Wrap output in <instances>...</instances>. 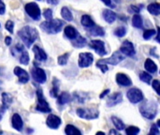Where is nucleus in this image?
Returning a JSON list of instances; mask_svg holds the SVG:
<instances>
[{"instance_id":"nucleus-18","label":"nucleus","mask_w":160,"mask_h":135,"mask_svg":"<svg viewBox=\"0 0 160 135\" xmlns=\"http://www.w3.org/2000/svg\"><path fill=\"white\" fill-rule=\"evenodd\" d=\"M33 52H34V55H35V58L38 61H45L47 59V57H48L45 51L42 50L41 48H39L38 45H35L33 47Z\"/></svg>"},{"instance_id":"nucleus-22","label":"nucleus","mask_w":160,"mask_h":135,"mask_svg":"<svg viewBox=\"0 0 160 135\" xmlns=\"http://www.w3.org/2000/svg\"><path fill=\"white\" fill-rule=\"evenodd\" d=\"M102 15H103L104 20L107 23H112L116 20V14H115V12H113L111 9H104L103 12H102Z\"/></svg>"},{"instance_id":"nucleus-24","label":"nucleus","mask_w":160,"mask_h":135,"mask_svg":"<svg viewBox=\"0 0 160 135\" xmlns=\"http://www.w3.org/2000/svg\"><path fill=\"white\" fill-rule=\"evenodd\" d=\"M144 68L145 70L150 72V73H156L158 70V66L157 64L150 58H147L144 62Z\"/></svg>"},{"instance_id":"nucleus-50","label":"nucleus","mask_w":160,"mask_h":135,"mask_svg":"<svg viewBox=\"0 0 160 135\" xmlns=\"http://www.w3.org/2000/svg\"><path fill=\"white\" fill-rule=\"evenodd\" d=\"M7 109L5 108V107H3V106H1L0 107V120L2 119V117H3V116H4V114H5V111H6Z\"/></svg>"},{"instance_id":"nucleus-39","label":"nucleus","mask_w":160,"mask_h":135,"mask_svg":"<svg viewBox=\"0 0 160 135\" xmlns=\"http://www.w3.org/2000/svg\"><path fill=\"white\" fill-rule=\"evenodd\" d=\"M141 132V130L138 127L135 126H130L128 129H126V133L128 135H136Z\"/></svg>"},{"instance_id":"nucleus-51","label":"nucleus","mask_w":160,"mask_h":135,"mask_svg":"<svg viewBox=\"0 0 160 135\" xmlns=\"http://www.w3.org/2000/svg\"><path fill=\"white\" fill-rule=\"evenodd\" d=\"M155 50H156V48L151 49V51H150V55H154V56H155V57H157V58H158V55L155 54Z\"/></svg>"},{"instance_id":"nucleus-34","label":"nucleus","mask_w":160,"mask_h":135,"mask_svg":"<svg viewBox=\"0 0 160 135\" xmlns=\"http://www.w3.org/2000/svg\"><path fill=\"white\" fill-rule=\"evenodd\" d=\"M29 55L26 51H22L21 53V56H20V63L22 64V65H28L29 64Z\"/></svg>"},{"instance_id":"nucleus-57","label":"nucleus","mask_w":160,"mask_h":135,"mask_svg":"<svg viewBox=\"0 0 160 135\" xmlns=\"http://www.w3.org/2000/svg\"><path fill=\"white\" fill-rule=\"evenodd\" d=\"M115 1H116V2H119V0H115Z\"/></svg>"},{"instance_id":"nucleus-16","label":"nucleus","mask_w":160,"mask_h":135,"mask_svg":"<svg viewBox=\"0 0 160 135\" xmlns=\"http://www.w3.org/2000/svg\"><path fill=\"white\" fill-rule=\"evenodd\" d=\"M116 83L121 86H129L132 85L131 79L125 73H117L116 74Z\"/></svg>"},{"instance_id":"nucleus-42","label":"nucleus","mask_w":160,"mask_h":135,"mask_svg":"<svg viewBox=\"0 0 160 135\" xmlns=\"http://www.w3.org/2000/svg\"><path fill=\"white\" fill-rule=\"evenodd\" d=\"M22 51H24L23 45H22V44H20V43H17V44L15 45V47L13 48V50H12V55H14L15 53L21 54Z\"/></svg>"},{"instance_id":"nucleus-29","label":"nucleus","mask_w":160,"mask_h":135,"mask_svg":"<svg viewBox=\"0 0 160 135\" xmlns=\"http://www.w3.org/2000/svg\"><path fill=\"white\" fill-rule=\"evenodd\" d=\"M61 16L63 17L64 20H66L68 22L73 21V15H72L71 11L69 10V8L67 7H63L61 8Z\"/></svg>"},{"instance_id":"nucleus-45","label":"nucleus","mask_w":160,"mask_h":135,"mask_svg":"<svg viewBox=\"0 0 160 135\" xmlns=\"http://www.w3.org/2000/svg\"><path fill=\"white\" fill-rule=\"evenodd\" d=\"M140 10H141V8L139 7H137V6H134V5L130 6L129 7V9H128L129 12H134V13H139Z\"/></svg>"},{"instance_id":"nucleus-52","label":"nucleus","mask_w":160,"mask_h":135,"mask_svg":"<svg viewBox=\"0 0 160 135\" xmlns=\"http://www.w3.org/2000/svg\"><path fill=\"white\" fill-rule=\"evenodd\" d=\"M47 2L48 3H50V4H52V5H55V4H57L58 2H57V0H47Z\"/></svg>"},{"instance_id":"nucleus-21","label":"nucleus","mask_w":160,"mask_h":135,"mask_svg":"<svg viewBox=\"0 0 160 135\" xmlns=\"http://www.w3.org/2000/svg\"><path fill=\"white\" fill-rule=\"evenodd\" d=\"M64 33H65V36L68 39H75L77 36H78V31L76 30V28L72 25H68L65 27L64 29Z\"/></svg>"},{"instance_id":"nucleus-3","label":"nucleus","mask_w":160,"mask_h":135,"mask_svg":"<svg viewBox=\"0 0 160 135\" xmlns=\"http://www.w3.org/2000/svg\"><path fill=\"white\" fill-rule=\"evenodd\" d=\"M64 22L60 19H52L40 23V28L48 34H57L62 30Z\"/></svg>"},{"instance_id":"nucleus-30","label":"nucleus","mask_w":160,"mask_h":135,"mask_svg":"<svg viewBox=\"0 0 160 135\" xmlns=\"http://www.w3.org/2000/svg\"><path fill=\"white\" fill-rule=\"evenodd\" d=\"M12 103V98L8 93H3L2 94V106L6 109H8L10 104Z\"/></svg>"},{"instance_id":"nucleus-28","label":"nucleus","mask_w":160,"mask_h":135,"mask_svg":"<svg viewBox=\"0 0 160 135\" xmlns=\"http://www.w3.org/2000/svg\"><path fill=\"white\" fill-rule=\"evenodd\" d=\"M132 24L136 28H143V21L142 16L139 13H135V15L132 18Z\"/></svg>"},{"instance_id":"nucleus-56","label":"nucleus","mask_w":160,"mask_h":135,"mask_svg":"<svg viewBox=\"0 0 160 135\" xmlns=\"http://www.w3.org/2000/svg\"><path fill=\"white\" fill-rule=\"evenodd\" d=\"M0 134H3V132L2 131H0Z\"/></svg>"},{"instance_id":"nucleus-1","label":"nucleus","mask_w":160,"mask_h":135,"mask_svg":"<svg viewBox=\"0 0 160 135\" xmlns=\"http://www.w3.org/2000/svg\"><path fill=\"white\" fill-rule=\"evenodd\" d=\"M18 36L22 40V42L26 45L27 48H30L31 45L36 41L38 37V32L35 27L30 25L23 26L18 31Z\"/></svg>"},{"instance_id":"nucleus-14","label":"nucleus","mask_w":160,"mask_h":135,"mask_svg":"<svg viewBox=\"0 0 160 135\" xmlns=\"http://www.w3.org/2000/svg\"><path fill=\"white\" fill-rule=\"evenodd\" d=\"M14 74L18 77L19 83L20 84H26L29 81V75L27 73V71H25L23 69L20 68V67H15L14 68Z\"/></svg>"},{"instance_id":"nucleus-55","label":"nucleus","mask_w":160,"mask_h":135,"mask_svg":"<svg viewBox=\"0 0 160 135\" xmlns=\"http://www.w3.org/2000/svg\"><path fill=\"white\" fill-rule=\"evenodd\" d=\"M97 134H105V132H98Z\"/></svg>"},{"instance_id":"nucleus-17","label":"nucleus","mask_w":160,"mask_h":135,"mask_svg":"<svg viewBox=\"0 0 160 135\" xmlns=\"http://www.w3.org/2000/svg\"><path fill=\"white\" fill-rule=\"evenodd\" d=\"M11 125H12V128L18 132H22V128H23V122H22V119L21 117V116L19 114H14L12 116V118H11Z\"/></svg>"},{"instance_id":"nucleus-37","label":"nucleus","mask_w":160,"mask_h":135,"mask_svg":"<svg viewBox=\"0 0 160 135\" xmlns=\"http://www.w3.org/2000/svg\"><path fill=\"white\" fill-rule=\"evenodd\" d=\"M126 34H127V28L125 26H119L114 30V35L119 37V38L124 37Z\"/></svg>"},{"instance_id":"nucleus-33","label":"nucleus","mask_w":160,"mask_h":135,"mask_svg":"<svg viewBox=\"0 0 160 135\" xmlns=\"http://www.w3.org/2000/svg\"><path fill=\"white\" fill-rule=\"evenodd\" d=\"M112 121L114 127L116 128V130H118V131L125 130V124H124V122L120 118H118L117 117H112Z\"/></svg>"},{"instance_id":"nucleus-2","label":"nucleus","mask_w":160,"mask_h":135,"mask_svg":"<svg viewBox=\"0 0 160 135\" xmlns=\"http://www.w3.org/2000/svg\"><path fill=\"white\" fill-rule=\"evenodd\" d=\"M158 112V103L156 101H145L140 106L141 115L146 119H154Z\"/></svg>"},{"instance_id":"nucleus-40","label":"nucleus","mask_w":160,"mask_h":135,"mask_svg":"<svg viewBox=\"0 0 160 135\" xmlns=\"http://www.w3.org/2000/svg\"><path fill=\"white\" fill-rule=\"evenodd\" d=\"M43 16L44 18L49 21V20H52V10L51 8H46L44 11H43Z\"/></svg>"},{"instance_id":"nucleus-59","label":"nucleus","mask_w":160,"mask_h":135,"mask_svg":"<svg viewBox=\"0 0 160 135\" xmlns=\"http://www.w3.org/2000/svg\"><path fill=\"white\" fill-rule=\"evenodd\" d=\"M39 1H41V0H39Z\"/></svg>"},{"instance_id":"nucleus-54","label":"nucleus","mask_w":160,"mask_h":135,"mask_svg":"<svg viewBox=\"0 0 160 135\" xmlns=\"http://www.w3.org/2000/svg\"><path fill=\"white\" fill-rule=\"evenodd\" d=\"M157 41L159 42V31H158H158H157Z\"/></svg>"},{"instance_id":"nucleus-27","label":"nucleus","mask_w":160,"mask_h":135,"mask_svg":"<svg viewBox=\"0 0 160 135\" xmlns=\"http://www.w3.org/2000/svg\"><path fill=\"white\" fill-rule=\"evenodd\" d=\"M59 86H60L59 80L57 78H53L52 79V88L50 92V94L52 98H57L58 93H59Z\"/></svg>"},{"instance_id":"nucleus-13","label":"nucleus","mask_w":160,"mask_h":135,"mask_svg":"<svg viewBox=\"0 0 160 135\" xmlns=\"http://www.w3.org/2000/svg\"><path fill=\"white\" fill-rule=\"evenodd\" d=\"M61 123H62L61 118L55 115H49L46 119V125L48 126V128L52 130H57L60 127Z\"/></svg>"},{"instance_id":"nucleus-31","label":"nucleus","mask_w":160,"mask_h":135,"mask_svg":"<svg viewBox=\"0 0 160 135\" xmlns=\"http://www.w3.org/2000/svg\"><path fill=\"white\" fill-rule=\"evenodd\" d=\"M147 10L155 15V16H158L160 14V5L158 3H153V4H150L148 7H147Z\"/></svg>"},{"instance_id":"nucleus-25","label":"nucleus","mask_w":160,"mask_h":135,"mask_svg":"<svg viewBox=\"0 0 160 135\" xmlns=\"http://www.w3.org/2000/svg\"><path fill=\"white\" fill-rule=\"evenodd\" d=\"M81 23L82 26L86 27V28H91L92 26L95 25V22L93 21V19L90 17V15L88 14H84L82 16V19H81Z\"/></svg>"},{"instance_id":"nucleus-4","label":"nucleus","mask_w":160,"mask_h":135,"mask_svg":"<svg viewBox=\"0 0 160 135\" xmlns=\"http://www.w3.org/2000/svg\"><path fill=\"white\" fill-rule=\"evenodd\" d=\"M76 113L79 117L86 120L97 119L99 117V111L97 108H78Z\"/></svg>"},{"instance_id":"nucleus-8","label":"nucleus","mask_w":160,"mask_h":135,"mask_svg":"<svg viewBox=\"0 0 160 135\" xmlns=\"http://www.w3.org/2000/svg\"><path fill=\"white\" fill-rule=\"evenodd\" d=\"M89 47L99 55L100 56H104L107 55V50L105 47V42L100 39H93L89 42Z\"/></svg>"},{"instance_id":"nucleus-49","label":"nucleus","mask_w":160,"mask_h":135,"mask_svg":"<svg viewBox=\"0 0 160 135\" xmlns=\"http://www.w3.org/2000/svg\"><path fill=\"white\" fill-rule=\"evenodd\" d=\"M109 93H110V89H106V90H104V91L99 95V98H100V99H103V98H104L106 95H108Z\"/></svg>"},{"instance_id":"nucleus-7","label":"nucleus","mask_w":160,"mask_h":135,"mask_svg":"<svg viewBox=\"0 0 160 135\" xmlns=\"http://www.w3.org/2000/svg\"><path fill=\"white\" fill-rule=\"evenodd\" d=\"M125 58H126V55H124L120 51H116L109 58L100 59L98 62L102 63V64H105V65L110 64V65H112V66H116L117 64H119L120 62H122L123 60H125Z\"/></svg>"},{"instance_id":"nucleus-32","label":"nucleus","mask_w":160,"mask_h":135,"mask_svg":"<svg viewBox=\"0 0 160 135\" xmlns=\"http://www.w3.org/2000/svg\"><path fill=\"white\" fill-rule=\"evenodd\" d=\"M65 132L68 135H82V132L73 125H68L65 129Z\"/></svg>"},{"instance_id":"nucleus-53","label":"nucleus","mask_w":160,"mask_h":135,"mask_svg":"<svg viewBox=\"0 0 160 135\" xmlns=\"http://www.w3.org/2000/svg\"><path fill=\"white\" fill-rule=\"evenodd\" d=\"M109 133H110V134H118V132H117L116 130H111Z\"/></svg>"},{"instance_id":"nucleus-43","label":"nucleus","mask_w":160,"mask_h":135,"mask_svg":"<svg viewBox=\"0 0 160 135\" xmlns=\"http://www.w3.org/2000/svg\"><path fill=\"white\" fill-rule=\"evenodd\" d=\"M5 27H6V29H7V30H8V32H10V34H12V33H13L14 23H13V22H12V21H10V20L7 21V23H6V25H5Z\"/></svg>"},{"instance_id":"nucleus-6","label":"nucleus","mask_w":160,"mask_h":135,"mask_svg":"<svg viewBox=\"0 0 160 135\" xmlns=\"http://www.w3.org/2000/svg\"><path fill=\"white\" fill-rule=\"evenodd\" d=\"M24 9L26 11L27 15H29V17H31L33 20H35V21L40 20L41 11H40V8L38 4H36L34 2L28 3L24 6Z\"/></svg>"},{"instance_id":"nucleus-35","label":"nucleus","mask_w":160,"mask_h":135,"mask_svg":"<svg viewBox=\"0 0 160 135\" xmlns=\"http://www.w3.org/2000/svg\"><path fill=\"white\" fill-rule=\"evenodd\" d=\"M140 79H141L142 82L146 83V84H150L151 81H152V79H153V76H152L150 73H148V72L142 71V72L140 73Z\"/></svg>"},{"instance_id":"nucleus-44","label":"nucleus","mask_w":160,"mask_h":135,"mask_svg":"<svg viewBox=\"0 0 160 135\" xmlns=\"http://www.w3.org/2000/svg\"><path fill=\"white\" fill-rule=\"evenodd\" d=\"M159 81L158 80H154L153 81V84H152V86H153V88L155 89V91L157 92V94L158 95H159L160 92H159Z\"/></svg>"},{"instance_id":"nucleus-58","label":"nucleus","mask_w":160,"mask_h":135,"mask_svg":"<svg viewBox=\"0 0 160 135\" xmlns=\"http://www.w3.org/2000/svg\"><path fill=\"white\" fill-rule=\"evenodd\" d=\"M1 84H2V82H1V81H0V85H1Z\"/></svg>"},{"instance_id":"nucleus-9","label":"nucleus","mask_w":160,"mask_h":135,"mask_svg":"<svg viewBox=\"0 0 160 135\" xmlns=\"http://www.w3.org/2000/svg\"><path fill=\"white\" fill-rule=\"evenodd\" d=\"M127 97H128V101L132 103H139L144 100V96H143L142 92L141 91V89L135 88V87L131 88L128 91Z\"/></svg>"},{"instance_id":"nucleus-41","label":"nucleus","mask_w":160,"mask_h":135,"mask_svg":"<svg viewBox=\"0 0 160 135\" xmlns=\"http://www.w3.org/2000/svg\"><path fill=\"white\" fill-rule=\"evenodd\" d=\"M160 133L159 127L157 125V124H153L152 127H151V130H150V132L149 135H158Z\"/></svg>"},{"instance_id":"nucleus-26","label":"nucleus","mask_w":160,"mask_h":135,"mask_svg":"<svg viewBox=\"0 0 160 135\" xmlns=\"http://www.w3.org/2000/svg\"><path fill=\"white\" fill-rule=\"evenodd\" d=\"M71 40H72V45L76 48H82L86 44V39L81 36L80 34H78V36Z\"/></svg>"},{"instance_id":"nucleus-47","label":"nucleus","mask_w":160,"mask_h":135,"mask_svg":"<svg viewBox=\"0 0 160 135\" xmlns=\"http://www.w3.org/2000/svg\"><path fill=\"white\" fill-rule=\"evenodd\" d=\"M106 6H108V7H110V8H113L114 7V5L112 4V0H101Z\"/></svg>"},{"instance_id":"nucleus-38","label":"nucleus","mask_w":160,"mask_h":135,"mask_svg":"<svg viewBox=\"0 0 160 135\" xmlns=\"http://www.w3.org/2000/svg\"><path fill=\"white\" fill-rule=\"evenodd\" d=\"M156 33H157V30H155V29H146L143 32V39H146V40H148L152 37H154V35Z\"/></svg>"},{"instance_id":"nucleus-5","label":"nucleus","mask_w":160,"mask_h":135,"mask_svg":"<svg viewBox=\"0 0 160 135\" xmlns=\"http://www.w3.org/2000/svg\"><path fill=\"white\" fill-rule=\"evenodd\" d=\"M37 98H38V104L36 106V110L40 113H51L52 109L50 108L48 101L45 100L41 89L37 90Z\"/></svg>"},{"instance_id":"nucleus-46","label":"nucleus","mask_w":160,"mask_h":135,"mask_svg":"<svg viewBox=\"0 0 160 135\" xmlns=\"http://www.w3.org/2000/svg\"><path fill=\"white\" fill-rule=\"evenodd\" d=\"M6 12V6L2 0H0V14L3 15Z\"/></svg>"},{"instance_id":"nucleus-20","label":"nucleus","mask_w":160,"mask_h":135,"mask_svg":"<svg viewBox=\"0 0 160 135\" xmlns=\"http://www.w3.org/2000/svg\"><path fill=\"white\" fill-rule=\"evenodd\" d=\"M75 101L79 103H84L87 100H89V94L85 92H74L73 93V98Z\"/></svg>"},{"instance_id":"nucleus-48","label":"nucleus","mask_w":160,"mask_h":135,"mask_svg":"<svg viewBox=\"0 0 160 135\" xmlns=\"http://www.w3.org/2000/svg\"><path fill=\"white\" fill-rule=\"evenodd\" d=\"M11 41H12V39H11V38L10 37H6V39H5V43H6V45H8V46H9L10 44H11Z\"/></svg>"},{"instance_id":"nucleus-36","label":"nucleus","mask_w":160,"mask_h":135,"mask_svg":"<svg viewBox=\"0 0 160 135\" xmlns=\"http://www.w3.org/2000/svg\"><path fill=\"white\" fill-rule=\"evenodd\" d=\"M70 55V53H66L60 56H58L57 58V62L60 66H65L67 63H68V57Z\"/></svg>"},{"instance_id":"nucleus-23","label":"nucleus","mask_w":160,"mask_h":135,"mask_svg":"<svg viewBox=\"0 0 160 135\" xmlns=\"http://www.w3.org/2000/svg\"><path fill=\"white\" fill-rule=\"evenodd\" d=\"M89 34L94 37H102L105 35V30L102 26L94 25L91 28H89Z\"/></svg>"},{"instance_id":"nucleus-11","label":"nucleus","mask_w":160,"mask_h":135,"mask_svg":"<svg viewBox=\"0 0 160 135\" xmlns=\"http://www.w3.org/2000/svg\"><path fill=\"white\" fill-rule=\"evenodd\" d=\"M94 56L91 53H81L79 55V67L87 68L92 65Z\"/></svg>"},{"instance_id":"nucleus-15","label":"nucleus","mask_w":160,"mask_h":135,"mask_svg":"<svg viewBox=\"0 0 160 135\" xmlns=\"http://www.w3.org/2000/svg\"><path fill=\"white\" fill-rule=\"evenodd\" d=\"M122 101H123V94L121 92H116V93L112 94L110 97H108L107 106L112 107V106H115V105L121 103Z\"/></svg>"},{"instance_id":"nucleus-19","label":"nucleus","mask_w":160,"mask_h":135,"mask_svg":"<svg viewBox=\"0 0 160 135\" xmlns=\"http://www.w3.org/2000/svg\"><path fill=\"white\" fill-rule=\"evenodd\" d=\"M71 100H72L71 95L68 92H66V91L62 92L60 95L57 96V103L59 105H65V104L68 103Z\"/></svg>"},{"instance_id":"nucleus-10","label":"nucleus","mask_w":160,"mask_h":135,"mask_svg":"<svg viewBox=\"0 0 160 135\" xmlns=\"http://www.w3.org/2000/svg\"><path fill=\"white\" fill-rule=\"evenodd\" d=\"M31 73H32L33 79L38 84H44L47 80L46 72L44 71V70L40 69L39 67H38L36 65L31 70Z\"/></svg>"},{"instance_id":"nucleus-12","label":"nucleus","mask_w":160,"mask_h":135,"mask_svg":"<svg viewBox=\"0 0 160 135\" xmlns=\"http://www.w3.org/2000/svg\"><path fill=\"white\" fill-rule=\"evenodd\" d=\"M120 52L127 56H133L136 54L134 45L131 41L129 40H125L120 48Z\"/></svg>"}]
</instances>
